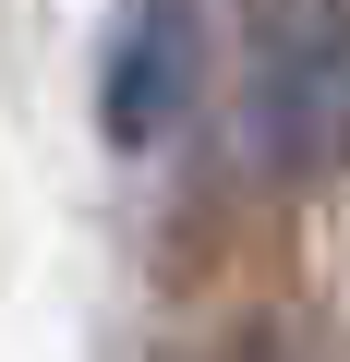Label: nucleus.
Instances as JSON below:
<instances>
[{"instance_id":"obj_1","label":"nucleus","mask_w":350,"mask_h":362,"mask_svg":"<svg viewBox=\"0 0 350 362\" xmlns=\"http://www.w3.org/2000/svg\"><path fill=\"white\" fill-rule=\"evenodd\" d=\"M242 121L290 181L350 145V0H242Z\"/></svg>"},{"instance_id":"obj_2","label":"nucleus","mask_w":350,"mask_h":362,"mask_svg":"<svg viewBox=\"0 0 350 362\" xmlns=\"http://www.w3.org/2000/svg\"><path fill=\"white\" fill-rule=\"evenodd\" d=\"M194 85H206V0H133L109 25V61H97V133L121 157H145L194 109Z\"/></svg>"},{"instance_id":"obj_3","label":"nucleus","mask_w":350,"mask_h":362,"mask_svg":"<svg viewBox=\"0 0 350 362\" xmlns=\"http://www.w3.org/2000/svg\"><path fill=\"white\" fill-rule=\"evenodd\" d=\"M230 362H290V350H266V338H254V350H230Z\"/></svg>"}]
</instances>
